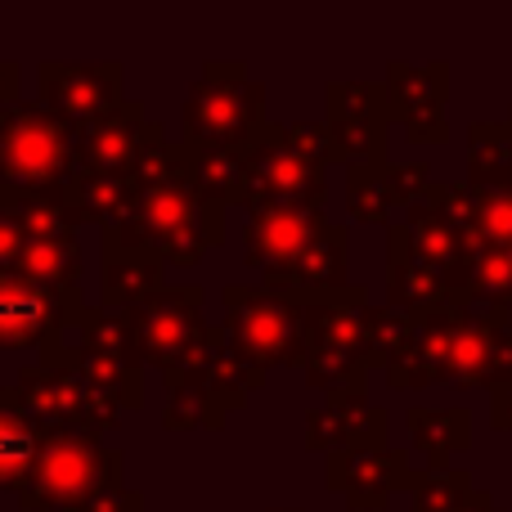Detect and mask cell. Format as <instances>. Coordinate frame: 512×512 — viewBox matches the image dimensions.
<instances>
[{
	"mask_svg": "<svg viewBox=\"0 0 512 512\" xmlns=\"http://www.w3.org/2000/svg\"><path fill=\"white\" fill-rule=\"evenodd\" d=\"M324 126L333 135L337 162H387L391 108L382 81H328L324 86Z\"/></svg>",
	"mask_w": 512,
	"mask_h": 512,
	"instance_id": "4fadbf2b",
	"label": "cell"
},
{
	"mask_svg": "<svg viewBox=\"0 0 512 512\" xmlns=\"http://www.w3.org/2000/svg\"><path fill=\"white\" fill-rule=\"evenodd\" d=\"M418 468H409V450L333 454L324 459V486L337 490L351 512H382L396 495H409Z\"/></svg>",
	"mask_w": 512,
	"mask_h": 512,
	"instance_id": "ac0fdd59",
	"label": "cell"
},
{
	"mask_svg": "<svg viewBox=\"0 0 512 512\" xmlns=\"http://www.w3.org/2000/svg\"><path fill=\"white\" fill-rule=\"evenodd\" d=\"M162 140H167V126L153 122V117L144 113V104L126 99L117 113L99 117V122L77 131V171L135 180V167L144 162V153Z\"/></svg>",
	"mask_w": 512,
	"mask_h": 512,
	"instance_id": "9a60e30c",
	"label": "cell"
},
{
	"mask_svg": "<svg viewBox=\"0 0 512 512\" xmlns=\"http://www.w3.org/2000/svg\"><path fill=\"white\" fill-rule=\"evenodd\" d=\"M490 423H495L499 432H512V391H495V396H490Z\"/></svg>",
	"mask_w": 512,
	"mask_h": 512,
	"instance_id": "74e56055",
	"label": "cell"
},
{
	"mask_svg": "<svg viewBox=\"0 0 512 512\" xmlns=\"http://www.w3.org/2000/svg\"><path fill=\"white\" fill-rule=\"evenodd\" d=\"M81 512H144V495L131 486H117V490H104V495H95Z\"/></svg>",
	"mask_w": 512,
	"mask_h": 512,
	"instance_id": "8d00e7d4",
	"label": "cell"
},
{
	"mask_svg": "<svg viewBox=\"0 0 512 512\" xmlns=\"http://www.w3.org/2000/svg\"><path fill=\"white\" fill-rule=\"evenodd\" d=\"M409 441L427 459V472H445L454 454H463L472 445V409L450 405V409H427L414 405L405 414Z\"/></svg>",
	"mask_w": 512,
	"mask_h": 512,
	"instance_id": "d4e9b609",
	"label": "cell"
},
{
	"mask_svg": "<svg viewBox=\"0 0 512 512\" xmlns=\"http://www.w3.org/2000/svg\"><path fill=\"white\" fill-rule=\"evenodd\" d=\"M382 95H387V108H391V126H400L414 144L450 140V117H445V104H450V63L445 59H432L423 68H414L405 59H391L387 77H382Z\"/></svg>",
	"mask_w": 512,
	"mask_h": 512,
	"instance_id": "5bb4252c",
	"label": "cell"
},
{
	"mask_svg": "<svg viewBox=\"0 0 512 512\" xmlns=\"http://www.w3.org/2000/svg\"><path fill=\"white\" fill-rule=\"evenodd\" d=\"M126 68L117 59H41L36 63V104L81 126L117 113L126 104Z\"/></svg>",
	"mask_w": 512,
	"mask_h": 512,
	"instance_id": "8fae6325",
	"label": "cell"
},
{
	"mask_svg": "<svg viewBox=\"0 0 512 512\" xmlns=\"http://www.w3.org/2000/svg\"><path fill=\"white\" fill-rule=\"evenodd\" d=\"M283 135H288V144L301 153L306 162H315V167H333L337 162V149H333V135H328L324 122H283Z\"/></svg>",
	"mask_w": 512,
	"mask_h": 512,
	"instance_id": "e575fe53",
	"label": "cell"
},
{
	"mask_svg": "<svg viewBox=\"0 0 512 512\" xmlns=\"http://www.w3.org/2000/svg\"><path fill=\"white\" fill-rule=\"evenodd\" d=\"M508 265H512V248H508Z\"/></svg>",
	"mask_w": 512,
	"mask_h": 512,
	"instance_id": "60d3db41",
	"label": "cell"
},
{
	"mask_svg": "<svg viewBox=\"0 0 512 512\" xmlns=\"http://www.w3.org/2000/svg\"><path fill=\"white\" fill-rule=\"evenodd\" d=\"M162 288H167V265L153 252L104 243V261H99V306L104 310H135Z\"/></svg>",
	"mask_w": 512,
	"mask_h": 512,
	"instance_id": "7402d4cb",
	"label": "cell"
},
{
	"mask_svg": "<svg viewBox=\"0 0 512 512\" xmlns=\"http://www.w3.org/2000/svg\"><path fill=\"white\" fill-rule=\"evenodd\" d=\"M369 306L364 288H346L337 301H315L306 306V328H301V378L319 396H364L369 391V369H364V342H360V310Z\"/></svg>",
	"mask_w": 512,
	"mask_h": 512,
	"instance_id": "52a82bcc",
	"label": "cell"
},
{
	"mask_svg": "<svg viewBox=\"0 0 512 512\" xmlns=\"http://www.w3.org/2000/svg\"><path fill=\"white\" fill-rule=\"evenodd\" d=\"M77 176V126L41 104L0 108V189L59 203Z\"/></svg>",
	"mask_w": 512,
	"mask_h": 512,
	"instance_id": "5b68a950",
	"label": "cell"
},
{
	"mask_svg": "<svg viewBox=\"0 0 512 512\" xmlns=\"http://www.w3.org/2000/svg\"><path fill=\"white\" fill-rule=\"evenodd\" d=\"M81 270H86V261H81L77 234H68V239H27L23 256L14 261V274L45 283V288H81Z\"/></svg>",
	"mask_w": 512,
	"mask_h": 512,
	"instance_id": "4dcf8cb0",
	"label": "cell"
},
{
	"mask_svg": "<svg viewBox=\"0 0 512 512\" xmlns=\"http://www.w3.org/2000/svg\"><path fill=\"white\" fill-rule=\"evenodd\" d=\"M454 512H504V508L495 504V495H486V490H477V486H472L468 495L459 499V508H454Z\"/></svg>",
	"mask_w": 512,
	"mask_h": 512,
	"instance_id": "f35d334b",
	"label": "cell"
},
{
	"mask_svg": "<svg viewBox=\"0 0 512 512\" xmlns=\"http://www.w3.org/2000/svg\"><path fill=\"white\" fill-rule=\"evenodd\" d=\"M346 212L364 225H391L400 216L396 176L387 162H351L346 167Z\"/></svg>",
	"mask_w": 512,
	"mask_h": 512,
	"instance_id": "83f0119b",
	"label": "cell"
},
{
	"mask_svg": "<svg viewBox=\"0 0 512 512\" xmlns=\"http://www.w3.org/2000/svg\"><path fill=\"white\" fill-rule=\"evenodd\" d=\"M41 427L23 414L14 387H0V495H14L27 481L36 463V450H41Z\"/></svg>",
	"mask_w": 512,
	"mask_h": 512,
	"instance_id": "4316f807",
	"label": "cell"
},
{
	"mask_svg": "<svg viewBox=\"0 0 512 512\" xmlns=\"http://www.w3.org/2000/svg\"><path fill=\"white\" fill-rule=\"evenodd\" d=\"M391 225L400 230L405 248L414 252L418 261L432 265V270H441V274H454V265H459L463 252H468V239H463V234L454 230V225L445 221L432 203H427V194L418 198L414 207H405V212H400Z\"/></svg>",
	"mask_w": 512,
	"mask_h": 512,
	"instance_id": "cb8c5ba5",
	"label": "cell"
},
{
	"mask_svg": "<svg viewBox=\"0 0 512 512\" xmlns=\"http://www.w3.org/2000/svg\"><path fill=\"white\" fill-rule=\"evenodd\" d=\"M23 248H27L23 225H18L14 216L0 207V270H14V261L23 256Z\"/></svg>",
	"mask_w": 512,
	"mask_h": 512,
	"instance_id": "d590c367",
	"label": "cell"
},
{
	"mask_svg": "<svg viewBox=\"0 0 512 512\" xmlns=\"http://www.w3.org/2000/svg\"><path fill=\"white\" fill-rule=\"evenodd\" d=\"M18 391V405L32 418L41 432H86V436H104L117 427L122 409L117 400H108L99 387H90L86 373L77 364L68 337L41 346L32 364L18 369V378L9 382Z\"/></svg>",
	"mask_w": 512,
	"mask_h": 512,
	"instance_id": "277c9868",
	"label": "cell"
},
{
	"mask_svg": "<svg viewBox=\"0 0 512 512\" xmlns=\"http://www.w3.org/2000/svg\"><path fill=\"white\" fill-rule=\"evenodd\" d=\"M328 203V171L306 162L283 135V122H265L243 149V198L239 207H319Z\"/></svg>",
	"mask_w": 512,
	"mask_h": 512,
	"instance_id": "9c48e42d",
	"label": "cell"
},
{
	"mask_svg": "<svg viewBox=\"0 0 512 512\" xmlns=\"http://www.w3.org/2000/svg\"><path fill=\"white\" fill-rule=\"evenodd\" d=\"M225 306V342L234 346L239 360L252 369L270 373L274 364H292L301 369V328H306V306L270 288H248V283H230L221 288Z\"/></svg>",
	"mask_w": 512,
	"mask_h": 512,
	"instance_id": "ba28073f",
	"label": "cell"
},
{
	"mask_svg": "<svg viewBox=\"0 0 512 512\" xmlns=\"http://www.w3.org/2000/svg\"><path fill=\"white\" fill-rule=\"evenodd\" d=\"M508 122H512V113H508Z\"/></svg>",
	"mask_w": 512,
	"mask_h": 512,
	"instance_id": "7bdbcfd3",
	"label": "cell"
},
{
	"mask_svg": "<svg viewBox=\"0 0 512 512\" xmlns=\"http://www.w3.org/2000/svg\"><path fill=\"white\" fill-rule=\"evenodd\" d=\"M265 126V86L239 59H207L180 108V144L189 149H248Z\"/></svg>",
	"mask_w": 512,
	"mask_h": 512,
	"instance_id": "8992f818",
	"label": "cell"
},
{
	"mask_svg": "<svg viewBox=\"0 0 512 512\" xmlns=\"http://www.w3.org/2000/svg\"><path fill=\"white\" fill-rule=\"evenodd\" d=\"M189 185L216 212H230L243 198V149H189Z\"/></svg>",
	"mask_w": 512,
	"mask_h": 512,
	"instance_id": "f1b7e54d",
	"label": "cell"
},
{
	"mask_svg": "<svg viewBox=\"0 0 512 512\" xmlns=\"http://www.w3.org/2000/svg\"><path fill=\"white\" fill-rule=\"evenodd\" d=\"M265 387V373L234 355L221 324H207L194 351L162 373V427L167 432H216L234 409L248 405L252 391Z\"/></svg>",
	"mask_w": 512,
	"mask_h": 512,
	"instance_id": "7a4b0ae2",
	"label": "cell"
},
{
	"mask_svg": "<svg viewBox=\"0 0 512 512\" xmlns=\"http://www.w3.org/2000/svg\"><path fill=\"white\" fill-rule=\"evenodd\" d=\"M324 225L328 216L319 207H252L248 221H243V261L265 283L279 270H288L319 239Z\"/></svg>",
	"mask_w": 512,
	"mask_h": 512,
	"instance_id": "e0dca14e",
	"label": "cell"
},
{
	"mask_svg": "<svg viewBox=\"0 0 512 512\" xmlns=\"http://www.w3.org/2000/svg\"><path fill=\"white\" fill-rule=\"evenodd\" d=\"M126 486V454L86 432H45L27 481L14 490L23 512H81L95 495Z\"/></svg>",
	"mask_w": 512,
	"mask_h": 512,
	"instance_id": "3957f363",
	"label": "cell"
},
{
	"mask_svg": "<svg viewBox=\"0 0 512 512\" xmlns=\"http://www.w3.org/2000/svg\"><path fill=\"white\" fill-rule=\"evenodd\" d=\"M512 180V122H472L468 126V180L486 189Z\"/></svg>",
	"mask_w": 512,
	"mask_h": 512,
	"instance_id": "1f68e13d",
	"label": "cell"
},
{
	"mask_svg": "<svg viewBox=\"0 0 512 512\" xmlns=\"http://www.w3.org/2000/svg\"><path fill=\"white\" fill-rule=\"evenodd\" d=\"M131 198H135L131 176H90V171H77L59 203H63V216L72 221V230H77V225H99V230H108V225H117L126 216Z\"/></svg>",
	"mask_w": 512,
	"mask_h": 512,
	"instance_id": "484cf974",
	"label": "cell"
},
{
	"mask_svg": "<svg viewBox=\"0 0 512 512\" xmlns=\"http://www.w3.org/2000/svg\"><path fill=\"white\" fill-rule=\"evenodd\" d=\"M512 328V310H454V333H450V364H445V382L463 391H486V378L495 369V355L504 346V333Z\"/></svg>",
	"mask_w": 512,
	"mask_h": 512,
	"instance_id": "ffe728a7",
	"label": "cell"
},
{
	"mask_svg": "<svg viewBox=\"0 0 512 512\" xmlns=\"http://www.w3.org/2000/svg\"><path fill=\"white\" fill-rule=\"evenodd\" d=\"M346 270H351V230H346L342 221H328L324 230H319V239L310 243L288 270L265 279L261 288L283 292V297H292L297 306H315V301H337L351 288Z\"/></svg>",
	"mask_w": 512,
	"mask_h": 512,
	"instance_id": "d6986e66",
	"label": "cell"
},
{
	"mask_svg": "<svg viewBox=\"0 0 512 512\" xmlns=\"http://www.w3.org/2000/svg\"><path fill=\"white\" fill-rule=\"evenodd\" d=\"M414 337H418V319L414 315H405V310H396V306H364L360 310V342H364V369H382L387 373L391 364L400 360V355L414 346Z\"/></svg>",
	"mask_w": 512,
	"mask_h": 512,
	"instance_id": "f546056e",
	"label": "cell"
},
{
	"mask_svg": "<svg viewBox=\"0 0 512 512\" xmlns=\"http://www.w3.org/2000/svg\"><path fill=\"white\" fill-rule=\"evenodd\" d=\"M81 288H45L14 270H0V351H41L77 328Z\"/></svg>",
	"mask_w": 512,
	"mask_h": 512,
	"instance_id": "30bf717a",
	"label": "cell"
},
{
	"mask_svg": "<svg viewBox=\"0 0 512 512\" xmlns=\"http://www.w3.org/2000/svg\"><path fill=\"white\" fill-rule=\"evenodd\" d=\"M459 310V306H454ZM454 310H436V315L418 319V337L405 355L387 369L391 391H432L445 382V364H450V333H454Z\"/></svg>",
	"mask_w": 512,
	"mask_h": 512,
	"instance_id": "603a6c76",
	"label": "cell"
},
{
	"mask_svg": "<svg viewBox=\"0 0 512 512\" xmlns=\"http://www.w3.org/2000/svg\"><path fill=\"white\" fill-rule=\"evenodd\" d=\"M0 508H5V495H0Z\"/></svg>",
	"mask_w": 512,
	"mask_h": 512,
	"instance_id": "b9f144b4",
	"label": "cell"
},
{
	"mask_svg": "<svg viewBox=\"0 0 512 512\" xmlns=\"http://www.w3.org/2000/svg\"><path fill=\"white\" fill-rule=\"evenodd\" d=\"M468 230H472V243L504 248V252L512 248V180L486 185V189L468 185Z\"/></svg>",
	"mask_w": 512,
	"mask_h": 512,
	"instance_id": "d6a6232c",
	"label": "cell"
},
{
	"mask_svg": "<svg viewBox=\"0 0 512 512\" xmlns=\"http://www.w3.org/2000/svg\"><path fill=\"white\" fill-rule=\"evenodd\" d=\"M99 243L153 252L162 265H198L207 252L221 248L225 212L194 194L185 144L162 140L144 153V162L135 167L131 207L117 225L99 230Z\"/></svg>",
	"mask_w": 512,
	"mask_h": 512,
	"instance_id": "6da1fadb",
	"label": "cell"
},
{
	"mask_svg": "<svg viewBox=\"0 0 512 512\" xmlns=\"http://www.w3.org/2000/svg\"><path fill=\"white\" fill-rule=\"evenodd\" d=\"M270 512H301V508H270Z\"/></svg>",
	"mask_w": 512,
	"mask_h": 512,
	"instance_id": "ab89813d",
	"label": "cell"
},
{
	"mask_svg": "<svg viewBox=\"0 0 512 512\" xmlns=\"http://www.w3.org/2000/svg\"><path fill=\"white\" fill-rule=\"evenodd\" d=\"M387 306L405 310L414 319H427L436 310H454V288H450V274L432 270L423 265L414 252L405 248L396 225H387Z\"/></svg>",
	"mask_w": 512,
	"mask_h": 512,
	"instance_id": "44dd1931",
	"label": "cell"
},
{
	"mask_svg": "<svg viewBox=\"0 0 512 512\" xmlns=\"http://www.w3.org/2000/svg\"><path fill=\"white\" fill-rule=\"evenodd\" d=\"M203 306H207V292L198 283H176V288H162L153 292L149 301H140L131 315V333H135V351H140V364L149 369L167 373L194 351V342L203 337L207 319H203Z\"/></svg>",
	"mask_w": 512,
	"mask_h": 512,
	"instance_id": "7c38bea8",
	"label": "cell"
},
{
	"mask_svg": "<svg viewBox=\"0 0 512 512\" xmlns=\"http://www.w3.org/2000/svg\"><path fill=\"white\" fill-rule=\"evenodd\" d=\"M468 490L472 477L463 468H445V472L418 468L414 486H409V512H454Z\"/></svg>",
	"mask_w": 512,
	"mask_h": 512,
	"instance_id": "836d02e7",
	"label": "cell"
},
{
	"mask_svg": "<svg viewBox=\"0 0 512 512\" xmlns=\"http://www.w3.org/2000/svg\"><path fill=\"white\" fill-rule=\"evenodd\" d=\"M306 450L319 459L333 454L391 450V414L364 396H324L306 409Z\"/></svg>",
	"mask_w": 512,
	"mask_h": 512,
	"instance_id": "2e32d148",
	"label": "cell"
}]
</instances>
